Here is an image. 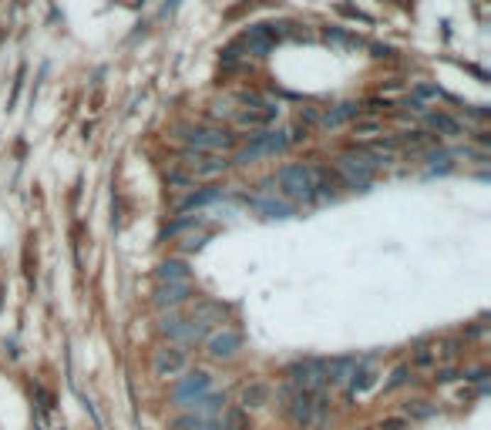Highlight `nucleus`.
<instances>
[{
	"label": "nucleus",
	"mask_w": 491,
	"mask_h": 430,
	"mask_svg": "<svg viewBox=\"0 0 491 430\" xmlns=\"http://www.w3.org/2000/svg\"><path fill=\"white\" fill-rule=\"evenodd\" d=\"M286 404V417L293 420L299 430H307V427H320L326 420V410H330V404H326V397L324 393H307V390H293L289 397H283Z\"/></svg>",
	"instance_id": "f257e3e1"
},
{
	"label": "nucleus",
	"mask_w": 491,
	"mask_h": 430,
	"mask_svg": "<svg viewBox=\"0 0 491 430\" xmlns=\"http://www.w3.org/2000/svg\"><path fill=\"white\" fill-rule=\"evenodd\" d=\"M272 182H276L293 202H313V199H316V168H313V165H303V162L283 165Z\"/></svg>",
	"instance_id": "f03ea898"
},
{
	"label": "nucleus",
	"mask_w": 491,
	"mask_h": 430,
	"mask_svg": "<svg viewBox=\"0 0 491 430\" xmlns=\"http://www.w3.org/2000/svg\"><path fill=\"white\" fill-rule=\"evenodd\" d=\"M182 141L185 148H195V152H216L226 155L239 145V135L229 131V128H202V125H185L182 128Z\"/></svg>",
	"instance_id": "7ed1b4c3"
},
{
	"label": "nucleus",
	"mask_w": 491,
	"mask_h": 430,
	"mask_svg": "<svg viewBox=\"0 0 491 430\" xmlns=\"http://www.w3.org/2000/svg\"><path fill=\"white\" fill-rule=\"evenodd\" d=\"M380 168L377 165V158L370 152H343L340 158H336V172H340V178L347 182L350 189H370V182H374V172Z\"/></svg>",
	"instance_id": "20e7f679"
},
{
	"label": "nucleus",
	"mask_w": 491,
	"mask_h": 430,
	"mask_svg": "<svg viewBox=\"0 0 491 430\" xmlns=\"http://www.w3.org/2000/svg\"><path fill=\"white\" fill-rule=\"evenodd\" d=\"M286 148H289V131H270V128H263L256 135H249V145H243L236 152V165H253L259 158L286 152Z\"/></svg>",
	"instance_id": "39448f33"
},
{
	"label": "nucleus",
	"mask_w": 491,
	"mask_h": 430,
	"mask_svg": "<svg viewBox=\"0 0 491 430\" xmlns=\"http://www.w3.org/2000/svg\"><path fill=\"white\" fill-rule=\"evenodd\" d=\"M286 27L289 24H253V27H246L243 34H239V40H236V48H243V51L253 54V57H266V54L283 40Z\"/></svg>",
	"instance_id": "423d86ee"
},
{
	"label": "nucleus",
	"mask_w": 491,
	"mask_h": 430,
	"mask_svg": "<svg viewBox=\"0 0 491 430\" xmlns=\"http://www.w3.org/2000/svg\"><path fill=\"white\" fill-rule=\"evenodd\" d=\"M209 390H212V373H209V370H189V373L179 377V383H175V390H172V404L192 410L195 400H202Z\"/></svg>",
	"instance_id": "0eeeda50"
},
{
	"label": "nucleus",
	"mask_w": 491,
	"mask_h": 430,
	"mask_svg": "<svg viewBox=\"0 0 491 430\" xmlns=\"http://www.w3.org/2000/svg\"><path fill=\"white\" fill-rule=\"evenodd\" d=\"M152 370L155 377L162 380H179L185 370H189V350L179 346V343H168V346H158L152 353Z\"/></svg>",
	"instance_id": "6e6552de"
},
{
	"label": "nucleus",
	"mask_w": 491,
	"mask_h": 430,
	"mask_svg": "<svg viewBox=\"0 0 491 430\" xmlns=\"http://www.w3.org/2000/svg\"><path fill=\"white\" fill-rule=\"evenodd\" d=\"M182 165L189 168V175L192 178H219L233 162H226V155H216V152H195V148H185V152H182Z\"/></svg>",
	"instance_id": "1a4fd4ad"
},
{
	"label": "nucleus",
	"mask_w": 491,
	"mask_h": 430,
	"mask_svg": "<svg viewBox=\"0 0 491 430\" xmlns=\"http://www.w3.org/2000/svg\"><path fill=\"white\" fill-rule=\"evenodd\" d=\"M239 350H243V333L233 329V326L212 329V333L206 336V356H209V360H216V363L233 360Z\"/></svg>",
	"instance_id": "9d476101"
},
{
	"label": "nucleus",
	"mask_w": 491,
	"mask_h": 430,
	"mask_svg": "<svg viewBox=\"0 0 491 430\" xmlns=\"http://www.w3.org/2000/svg\"><path fill=\"white\" fill-rule=\"evenodd\" d=\"M289 383H293L297 390L324 393V387H326V363H324V360H303V363H293V367H289Z\"/></svg>",
	"instance_id": "9b49d317"
},
{
	"label": "nucleus",
	"mask_w": 491,
	"mask_h": 430,
	"mask_svg": "<svg viewBox=\"0 0 491 430\" xmlns=\"http://www.w3.org/2000/svg\"><path fill=\"white\" fill-rule=\"evenodd\" d=\"M189 299H192V282H158L152 292V303L158 309H179Z\"/></svg>",
	"instance_id": "f8f14e48"
},
{
	"label": "nucleus",
	"mask_w": 491,
	"mask_h": 430,
	"mask_svg": "<svg viewBox=\"0 0 491 430\" xmlns=\"http://www.w3.org/2000/svg\"><path fill=\"white\" fill-rule=\"evenodd\" d=\"M243 202L263 219H289L293 215V202L276 199V195H246Z\"/></svg>",
	"instance_id": "ddd939ff"
},
{
	"label": "nucleus",
	"mask_w": 491,
	"mask_h": 430,
	"mask_svg": "<svg viewBox=\"0 0 491 430\" xmlns=\"http://www.w3.org/2000/svg\"><path fill=\"white\" fill-rule=\"evenodd\" d=\"M280 114V108L276 104H266V101H256V108H243V111H236V125H243V128H263L270 125L272 118Z\"/></svg>",
	"instance_id": "4468645a"
},
{
	"label": "nucleus",
	"mask_w": 491,
	"mask_h": 430,
	"mask_svg": "<svg viewBox=\"0 0 491 430\" xmlns=\"http://www.w3.org/2000/svg\"><path fill=\"white\" fill-rule=\"evenodd\" d=\"M360 118V104L357 101H340L333 104L330 111L320 114V125L324 128H340V125H347V121H357Z\"/></svg>",
	"instance_id": "2eb2a0df"
},
{
	"label": "nucleus",
	"mask_w": 491,
	"mask_h": 430,
	"mask_svg": "<svg viewBox=\"0 0 491 430\" xmlns=\"http://www.w3.org/2000/svg\"><path fill=\"white\" fill-rule=\"evenodd\" d=\"M427 121V128H434V131H441V135H448V138H461L465 135V125L454 118V114H444V111H424L421 114Z\"/></svg>",
	"instance_id": "dca6fc26"
},
{
	"label": "nucleus",
	"mask_w": 491,
	"mask_h": 430,
	"mask_svg": "<svg viewBox=\"0 0 491 430\" xmlns=\"http://www.w3.org/2000/svg\"><path fill=\"white\" fill-rule=\"evenodd\" d=\"M374 370H370V360H360L357 367H353V373H350L347 380V397L353 400V397H360L363 390H370L374 387Z\"/></svg>",
	"instance_id": "f3484780"
},
{
	"label": "nucleus",
	"mask_w": 491,
	"mask_h": 430,
	"mask_svg": "<svg viewBox=\"0 0 491 430\" xmlns=\"http://www.w3.org/2000/svg\"><path fill=\"white\" fill-rule=\"evenodd\" d=\"M219 199H226V189H199L189 192L179 202V212H192V209H206V205H216Z\"/></svg>",
	"instance_id": "a211bd4d"
},
{
	"label": "nucleus",
	"mask_w": 491,
	"mask_h": 430,
	"mask_svg": "<svg viewBox=\"0 0 491 430\" xmlns=\"http://www.w3.org/2000/svg\"><path fill=\"white\" fill-rule=\"evenodd\" d=\"M266 404H270V387L266 383L253 380V383H246L239 390V407L243 410H256V407H266Z\"/></svg>",
	"instance_id": "6ab92c4d"
},
{
	"label": "nucleus",
	"mask_w": 491,
	"mask_h": 430,
	"mask_svg": "<svg viewBox=\"0 0 491 430\" xmlns=\"http://www.w3.org/2000/svg\"><path fill=\"white\" fill-rule=\"evenodd\" d=\"M155 276H158V282H192V269L185 266L182 259H165L155 269Z\"/></svg>",
	"instance_id": "aec40b11"
},
{
	"label": "nucleus",
	"mask_w": 491,
	"mask_h": 430,
	"mask_svg": "<svg viewBox=\"0 0 491 430\" xmlns=\"http://www.w3.org/2000/svg\"><path fill=\"white\" fill-rule=\"evenodd\" d=\"M357 363H360L357 356H336V360H326V383H347Z\"/></svg>",
	"instance_id": "412c9836"
},
{
	"label": "nucleus",
	"mask_w": 491,
	"mask_h": 430,
	"mask_svg": "<svg viewBox=\"0 0 491 430\" xmlns=\"http://www.w3.org/2000/svg\"><path fill=\"white\" fill-rule=\"evenodd\" d=\"M222 404H226V393H206L202 400H195L192 414L195 417H202V420H212L222 410Z\"/></svg>",
	"instance_id": "4be33fe9"
},
{
	"label": "nucleus",
	"mask_w": 491,
	"mask_h": 430,
	"mask_svg": "<svg viewBox=\"0 0 491 430\" xmlns=\"http://www.w3.org/2000/svg\"><path fill=\"white\" fill-rule=\"evenodd\" d=\"M219 430H249V417H246L243 407H229V410H222Z\"/></svg>",
	"instance_id": "5701e85b"
},
{
	"label": "nucleus",
	"mask_w": 491,
	"mask_h": 430,
	"mask_svg": "<svg viewBox=\"0 0 491 430\" xmlns=\"http://www.w3.org/2000/svg\"><path fill=\"white\" fill-rule=\"evenodd\" d=\"M222 316H226V306L209 303V299H206V303L195 306V316H192V319H195V323H202V326L209 329V323H219Z\"/></svg>",
	"instance_id": "b1692460"
},
{
	"label": "nucleus",
	"mask_w": 491,
	"mask_h": 430,
	"mask_svg": "<svg viewBox=\"0 0 491 430\" xmlns=\"http://www.w3.org/2000/svg\"><path fill=\"white\" fill-rule=\"evenodd\" d=\"M427 417H434L431 400H407L404 404V420H427Z\"/></svg>",
	"instance_id": "393cba45"
},
{
	"label": "nucleus",
	"mask_w": 491,
	"mask_h": 430,
	"mask_svg": "<svg viewBox=\"0 0 491 430\" xmlns=\"http://www.w3.org/2000/svg\"><path fill=\"white\" fill-rule=\"evenodd\" d=\"M324 38L330 40V44H340V48H360L363 44L357 34H350V31H343V27H326Z\"/></svg>",
	"instance_id": "a878e982"
},
{
	"label": "nucleus",
	"mask_w": 491,
	"mask_h": 430,
	"mask_svg": "<svg viewBox=\"0 0 491 430\" xmlns=\"http://www.w3.org/2000/svg\"><path fill=\"white\" fill-rule=\"evenodd\" d=\"M411 380H414V367H411V363H401V367L390 373L387 383H384V390L390 393V390H397V387H404V383H411Z\"/></svg>",
	"instance_id": "bb28decb"
},
{
	"label": "nucleus",
	"mask_w": 491,
	"mask_h": 430,
	"mask_svg": "<svg viewBox=\"0 0 491 430\" xmlns=\"http://www.w3.org/2000/svg\"><path fill=\"white\" fill-rule=\"evenodd\" d=\"M199 226V219H192V215H182V219H175V222H168L165 232H162V239H175L179 232H185V228Z\"/></svg>",
	"instance_id": "cd10ccee"
},
{
	"label": "nucleus",
	"mask_w": 491,
	"mask_h": 430,
	"mask_svg": "<svg viewBox=\"0 0 491 430\" xmlns=\"http://www.w3.org/2000/svg\"><path fill=\"white\" fill-rule=\"evenodd\" d=\"M461 346H465V343L458 340V336H448V340H441V343H438L434 356H441V360H454V356L461 353Z\"/></svg>",
	"instance_id": "c85d7f7f"
},
{
	"label": "nucleus",
	"mask_w": 491,
	"mask_h": 430,
	"mask_svg": "<svg viewBox=\"0 0 491 430\" xmlns=\"http://www.w3.org/2000/svg\"><path fill=\"white\" fill-rule=\"evenodd\" d=\"M202 427V417H195L192 410L189 414H182V417H175L172 424H168V430H199Z\"/></svg>",
	"instance_id": "c756f323"
},
{
	"label": "nucleus",
	"mask_w": 491,
	"mask_h": 430,
	"mask_svg": "<svg viewBox=\"0 0 491 430\" xmlns=\"http://www.w3.org/2000/svg\"><path fill=\"white\" fill-rule=\"evenodd\" d=\"M411 98H417V101H431V98H444V91H441L438 84H424V81H421V84H414Z\"/></svg>",
	"instance_id": "7c9ffc66"
},
{
	"label": "nucleus",
	"mask_w": 491,
	"mask_h": 430,
	"mask_svg": "<svg viewBox=\"0 0 491 430\" xmlns=\"http://www.w3.org/2000/svg\"><path fill=\"white\" fill-rule=\"evenodd\" d=\"M434 360H438V356H434V350H431V346H424V343H421V346H417V350H414V360H411V367H431V363H434Z\"/></svg>",
	"instance_id": "2f4dec72"
},
{
	"label": "nucleus",
	"mask_w": 491,
	"mask_h": 430,
	"mask_svg": "<svg viewBox=\"0 0 491 430\" xmlns=\"http://www.w3.org/2000/svg\"><path fill=\"white\" fill-rule=\"evenodd\" d=\"M206 232H199V236H185V239L179 242V249L182 253H195V249H202V246H206Z\"/></svg>",
	"instance_id": "473e14b6"
},
{
	"label": "nucleus",
	"mask_w": 491,
	"mask_h": 430,
	"mask_svg": "<svg viewBox=\"0 0 491 430\" xmlns=\"http://www.w3.org/2000/svg\"><path fill=\"white\" fill-rule=\"evenodd\" d=\"M374 430H411V420H404V417H387V420H380Z\"/></svg>",
	"instance_id": "72a5a7b5"
},
{
	"label": "nucleus",
	"mask_w": 491,
	"mask_h": 430,
	"mask_svg": "<svg viewBox=\"0 0 491 430\" xmlns=\"http://www.w3.org/2000/svg\"><path fill=\"white\" fill-rule=\"evenodd\" d=\"M377 128H380V121H374V118H357V121H353V131H357V135H374Z\"/></svg>",
	"instance_id": "f704fd0d"
},
{
	"label": "nucleus",
	"mask_w": 491,
	"mask_h": 430,
	"mask_svg": "<svg viewBox=\"0 0 491 430\" xmlns=\"http://www.w3.org/2000/svg\"><path fill=\"white\" fill-rule=\"evenodd\" d=\"M427 138H431V135L421 131V128H414V131H404V135H401V141H407V145H424Z\"/></svg>",
	"instance_id": "c9c22d12"
},
{
	"label": "nucleus",
	"mask_w": 491,
	"mask_h": 430,
	"mask_svg": "<svg viewBox=\"0 0 491 430\" xmlns=\"http://www.w3.org/2000/svg\"><path fill=\"white\" fill-rule=\"evenodd\" d=\"M454 380H461V370L444 367V370H438V377H434V383H454Z\"/></svg>",
	"instance_id": "e433bc0d"
},
{
	"label": "nucleus",
	"mask_w": 491,
	"mask_h": 430,
	"mask_svg": "<svg viewBox=\"0 0 491 430\" xmlns=\"http://www.w3.org/2000/svg\"><path fill=\"white\" fill-rule=\"evenodd\" d=\"M168 182H172V185H189L192 175H189V172H179V168H172V172H168Z\"/></svg>",
	"instance_id": "4c0bfd02"
},
{
	"label": "nucleus",
	"mask_w": 491,
	"mask_h": 430,
	"mask_svg": "<svg viewBox=\"0 0 491 430\" xmlns=\"http://www.w3.org/2000/svg\"><path fill=\"white\" fill-rule=\"evenodd\" d=\"M404 108H407V111H414V114H424L427 111V104L417 101V98H404Z\"/></svg>",
	"instance_id": "58836bf2"
},
{
	"label": "nucleus",
	"mask_w": 491,
	"mask_h": 430,
	"mask_svg": "<svg viewBox=\"0 0 491 430\" xmlns=\"http://www.w3.org/2000/svg\"><path fill=\"white\" fill-rule=\"evenodd\" d=\"M370 51H374V57H394V48H387V44H370Z\"/></svg>",
	"instance_id": "ea45409f"
},
{
	"label": "nucleus",
	"mask_w": 491,
	"mask_h": 430,
	"mask_svg": "<svg viewBox=\"0 0 491 430\" xmlns=\"http://www.w3.org/2000/svg\"><path fill=\"white\" fill-rule=\"evenodd\" d=\"M367 108H370V111H380V108H390V101H387V98H384V101H380V98H370Z\"/></svg>",
	"instance_id": "a19ab883"
},
{
	"label": "nucleus",
	"mask_w": 491,
	"mask_h": 430,
	"mask_svg": "<svg viewBox=\"0 0 491 430\" xmlns=\"http://www.w3.org/2000/svg\"><path fill=\"white\" fill-rule=\"evenodd\" d=\"M475 141H478V145H488V131H485V128H478V131H475Z\"/></svg>",
	"instance_id": "79ce46f5"
},
{
	"label": "nucleus",
	"mask_w": 491,
	"mask_h": 430,
	"mask_svg": "<svg viewBox=\"0 0 491 430\" xmlns=\"http://www.w3.org/2000/svg\"><path fill=\"white\" fill-rule=\"evenodd\" d=\"M199 430H219V424H216V420H202V427Z\"/></svg>",
	"instance_id": "37998d69"
},
{
	"label": "nucleus",
	"mask_w": 491,
	"mask_h": 430,
	"mask_svg": "<svg viewBox=\"0 0 491 430\" xmlns=\"http://www.w3.org/2000/svg\"><path fill=\"white\" fill-rule=\"evenodd\" d=\"M179 4H182V0H168V4H165V13H168V11H175Z\"/></svg>",
	"instance_id": "c03bdc74"
},
{
	"label": "nucleus",
	"mask_w": 491,
	"mask_h": 430,
	"mask_svg": "<svg viewBox=\"0 0 491 430\" xmlns=\"http://www.w3.org/2000/svg\"><path fill=\"white\" fill-rule=\"evenodd\" d=\"M360 430H374V427H360Z\"/></svg>",
	"instance_id": "a18cd8bd"
}]
</instances>
